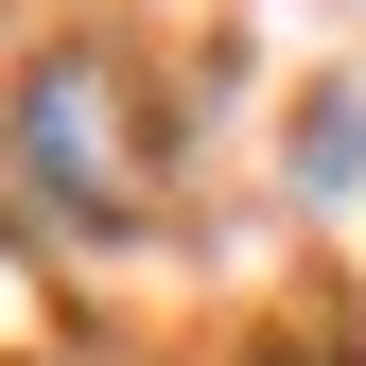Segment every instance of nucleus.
Masks as SVG:
<instances>
[{
    "instance_id": "nucleus-1",
    "label": "nucleus",
    "mask_w": 366,
    "mask_h": 366,
    "mask_svg": "<svg viewBox=\"0 0 366 366\" xmlns=\"http://www.w3.org/2000/svg\"><path fill=\"white\" fill-rule=\"evenodd\" d=\"M297 174H314V192H349V174H366V105H314V140H297Z\"/></svg>"
}]
</instances>
